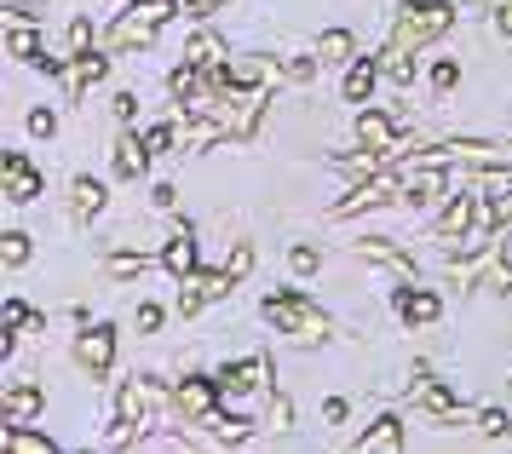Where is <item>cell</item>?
I'll return each instance as SVG.
<instances>
[{
    "mask_svg": "<svg viewBox=\"0 0 512 454\" xmlns=\"http://www.w3.org/2000/svg\"><path fill=\"white\" fill-rule=\"evenodd\" d=\"M449 29H455V6H443V0H403L397 23H392V46L415 52V46H432L438 35H449Z\"/></svg>",
    "mask_w": 512,
    "mask_h": 454,
    "instance_id": "1",
    "label": "cell"
},
{
    "mask_svg": "<svg viewBox=\"0 0 512 454\" xmlns=\"http://www.w3.org/2000/svg\"><path fill=\"white\" fill-rule=\"evenodd\" d=\"M265 317L277 322L282 334H294V340H323V334H328V317L300 294V288H288V294H271V299H265Z\"/></svg>",
    "mask_w": 512,
    "mask_h": 454,
    "instance_id": "2",
    "label": "cell"
},
{
    "mask_svg": "<svg viewBox=\"0 0 512 454\" xmlns=\"http://www.w3.org/2000/svg\"><path fill=\"white\" fill-rule=\"evenodd\" d=\"M0 196H6V202L12 207H29L35 202V196H41V173H35V161L29 156H18V150H6V156H0Z\"/></svg>",
    "mask_w": 512,
    "mask_h": 454,
    "instance_id": "3",
    "label": "cell"
},
{
    "mask_svg": "<svg viewBox=\"0 0 512 454\" xmlns=\"http://www.w3.org/2000/svg\"><path fill=\"white\" fill-rule=\"evenodd\" d=\"M392 196H403V179H397V173H369V179L357 184V190H351L346 202L334 207V213L346 219V213H363V207H380V202H392Z\"/></svg>",
    "mask_w": 512,
    "mask_h": 454,
    "instance_id": "4",
    "label": "cell"
},
{
    "mask_svg": "<svg viewBox=\"0 0 512 454\" xmlns=\"http://www.w3.org/2000/svg\"><path fill=\"white\" fill-rule=\"evenodd\" d=\"M472 225H478V207H472V196H455V202L443 207V219H438V242L449 253L466 248V236H472Z\"/></svg>",
    "mask_w": 512,
    "mask_h": 454,
    "instance_id": "5",
    "label": "cell"
},
{
    "mask_svg": "<svg viewBox=\"0 0 512 454\" xmlns=\"http://www.w3.org/2000/svg\"><path fill=\"white\" fill-rule=\"evenodd\" d=\"M271 374V357H248V363H225L213 380H219V397H248Z\"/></svg>",
    "mask_w": 512,
    "mask_h": 454,
    "instance_id": "6",
    "label": "cell"
},
{
    "mask_svg": "<svg viewBox=\"0 0 512 454\" xmlns=\"http://www.w3.org/2000/svg\"><path fill=\"white\" fill-rule=\"evenodd\" d=\"M75 357H81V368H87V374H110V363H116V334H110V328H87V334H81V340H75Z\"/></svg>",
    "mask_w": 512,
    "mask_h": 454,
    "instance_id": "7",
    "label": "cell"
},
{
    "mask_svg": "<svg viewBox=\"0 0 512 454\" xmlns=\"http://www.w3.org/2000/svg\"><path fill=\"white\" fill-rule=\"evenodd\" d=\"M213 397H219V380H185V386H173V414L179 420H208Z\"/></svg>",
    "mask_w": 512,
    "mask_h": 454,
    "instance_id": "8",
    "label": "cell"
},
{
    "mask_svg": "<svg viewBox=\"0 0 512 454\" xmlns=\"http://www.w3.org/2000/svg\"><path fill=\"white\" fill-rule=\"evenodd\" d=\"M443 190H449V179H443V167H426V161H415V167L403 173V202H409V207L438 202Z\"/></svg>",
    "mask_w": 512,
    "mask_h": 454,
    "instance_id": "9",
    "label": "cell"
},
{
    "mask_svg": "<svg viewBox=\"0 0 512 454\" xmlns=\"http://www.w3.org/2000/svg\"><path fill=\"white\" fill-rule=\"evenodd\" d=\"M41 409H47V391L41 386H12L0 397V420H6V426H29Z\"/></svg>",
    "mask_w": 512,
    "mask_h": 454,
    "instance_id": "10",
    "label": "cell"
},
{
    "mask_svg": "<svg viewBox=\"0 0 512 454\" xmlns=\"http://www.w3.org/2000/svg\"><path fill=\"white\" fill-rule=\"evenodd\" d=\"M156 29H162V23H150V18L139 12V6H133L127 18L110 23V46H116V52H133V46H139V52H144V46L156 41Z\"/></svg>",
    "mask_w": 512,
    "mask_h": 454,
    "instance_id": "11",
    "label": "cell"
},
{
    "mask_svg": "<svg viewBox=\"0 0 512 454\" xmlns=\"http://www.w3.org/2000/svg\"><path fill=\"white\" fill-rule=\"evenodd\" d=\"M357 138H363V150H380V156H397V127H392V115H380V110H363V115H357Z\"/></svg>",
    "mask_w": 512,
    "mask_h": 454,
    "instance_id": "12",
    "label": "cell"
},
{
    "mask_svg": "<svg viewBox=\"0 0 512 454\" xmlns=\"http://www.w3.org/2000/svg\"><path fill=\"white\" fill-rule=\"evenodd\" d=\"M357 259H369V265H392L397 276H415V259L397 248V242H386V236H369V242H357Z\"/></svg>",
    "mask_w": 512,
    "mask_h": 454,
    "instance_id": "13",
    "label": "cell"
},
{
    "mask_svg": "<svg viewBox=\"0 0 512 454\" xmlns=\"http://www.w3.org/2000/svg\"><path fill=\"white\" fill-rule=\"evenodd\" d=\"M357 449H363V454H369V449L397 454V449H403V420H397V414H380V420H374L369 432L357 437Z\"/></svg>",
    "mask_w": 512,
    "mask_h": 454,
    "instance_id": "14",
    "label": "cell"
},
{
    "mask_svg": "<svg viewBox=\"0 0 512 454\" xmlns=\"http://www.w3.org/2000/svg\"><path fill=\"white\" fill-rule=\"evenodd\" d=\"M397 311H403V322H409V328H432V322L443 317L438 294H426V288H420V294H397Z\"/></svg>",
    "mask_w": 512,
    "mask_h": 454,
    "instance_id": "15",
    "label": "cell"
},
{
    "mask_svg": "<svg viewBox=\"0 0 512 454\" xmlns=\"http://www.w3.org/2000/svg\"><path fill=\"white\" fill-rule=\"evenodd\" d=\"M162 265H167L173 276H179V282H185V276H196V236H190V225H179V236L167 242Z\"/></svg>",
    "mask_w": 512,
    "mask_h": 454,
    "instance_id": "16",
    "label": "cell"
},
{
    "mask_svg": "<svg viewBox=\"0 0 512 454\" xmlns=\"http://www.w3.org/2000/svg\"><path fill=\"white\" fill-rule=\"evenodd\" d=\"M190 64L202 69V75H208V69H225L231 64V46L219 41V35H208V29H202V35H196V41H190V52H185Z\"/></svg>",
    "mask_w": 512,
    "mask_h": 454,
    "instance_id": "17",
    "label": "cell"
},
{
    "mask_svg": "<svg viewBox=\"0 0 512 454\" xmlns=\"http://www.w3.org/2000/svg\"><path fill=\"white\" fill-rule=\"evenodd\" d=\"M380 75H386V69L374 64V58H357V64L346 69V104H363V98L374 92V81H380Z\"/></svg>",
    "mask_w": 512,
    "mask_h": 454,
    "instance_id": "18",
    "label": "cell"
},
{
    "mask_svg": "<svg viewBox=\"0 0 512 454\" xmlns=\"http://www.w3.org/2000/svg\"><path fill=\"white\" fill-rule=\"evenodd\" d=\"M150 409H156V391L150 386H121V420H133V426H150Z\"/></svg>",
    "mask_w": 512,
    "mask_h": 454,
    "instance_id": "19",
    "label": "cell"
},
{
    "mask_svg": "<svg viewBox=\"0 0 512 454\" xmlns=\"http://www.w3.org/2000/svg\"><path fill=\"white\" fill-rule=\"evenodd\" d=\"M265 75H271L265 58H231V64H225V81H231V87H248V92L265 87Z\"/></svg>",
    "mask_w": 512,
    "mask_h": 454,
    "instance_id": "20",
    "label": "cell"
},
{
    "mask_svg": "<svg viewBox=\"0 0 512 454\" xmlns=\"http://www.w3.org/2000/svg\"><path fill=\"white\" fill-rule=\"evenodd\" d=\"M70 207H75V219H93V213H104V184H98V179H75L70 184Z\"/></svg>",
    "mask_w": 512,
    "mask_h": 454,
    "instance_id": "21",
    "label": "cell"
},
{
    "mask_svg": "<svg viewBox=\"0 0 512 454\" xmlns=\"http://www.w3.org/2000/svg\"><path fill=\"white\" fill-rule=\"evenodd\" d=\"M144 161H150V144H139V138H121L116 144V173L121 179H139Z\"/></svg>",
    "mask_w": 512,
    "mask_h": 454,
    "instance_id": "22",
    "label": "cell"
},
{
    "mask_svg": "<svg viewBox=\"0 0 512 454\" xmlns=\"http://www.w3.org/2000/svg\"><path fill=\"white\" fill-rule=\"evenodd\" d=\"M104 75H110V58H87V52H81L70 64V92H87L93 81H104Z\"/></svg>",
    "mask_w": 512,
    "mask_h": 454,
    "instance_id": "23",
    "label": "cell"
},
{
    "mask_svg": "<svg viewBox=\"0 0 512 454\" xmlns=\"http://www.w3.org/2000/svg\"><path fill=\"white\" fill-rule=\"evenodd\" d=\"M6 449H12V454H52L58 443H52L47 432H24V426H6Z\"/></svg>",
    "mask_w": 512,
    "mask_h": 454,
    "instance_id": "24",
    "label": "cell"
},
{
    "mask_svg": "<svg viewBox=\"0 0 512 454\" xmlns=\"http://www.w3.org/2000/svg\"><path fill=\"white\" fill-rule=\"evenodd\" d=\"M420 409L438 414V420H449V414H455V391L438 386V380H420Z\"/></svg>",
    "mask_w": 512,
    "mask_h": 454,
    "instance_id": "25",
    "label": "cell"
},
{
    "mask_svg": "<svg viewBox=\"0 0 512 454\" xmlns=\"http://www.w3.org/2000/svg\"><path fill=\"white\" fill-rule=\"evenodd\" d=\"M317 58H323V64H346V58H351V35H346V29H323Z\"/></svg>",
    "mask_w": 512,
    "mask_h": 454,
    "instance_id": "26",
    "label": "cell"
},
{
    "mask_svg": "<svg viewBox=\"0 0 512 454\" xmlns=\"http://www.w3.org/2000/svg\"><path fill=\"white\" fill-rule=\"evenodd\" d=\"M29 23H35V18H24L12 35H6V52H12V58H41V41H35V29H29Z\"/></svg>",
    "mask_w": 512,
    "mask_h": 454,
    "instance_id": "27",
    "label": "cell"
},
{
    "mask_svg": "<svg viewBox=\"0 0 512 454\" xmlns=\"http://www.w3.org/2000/svg\"><path fill=\"white\" fill-rule=\"evenodd\" d=\"M35 311H29L24 299H6V311H0V328H6V334H18V328H35Z\"/></svg>",
    "mask_w": 512,
    "mask_h": 454,
    "instance_id": "28",
    "label": "cell"
},
{
    "mask_svg": "<svg viewBox=\"0 0 512 454\" xmlns=\"http://www.w3.org/2000/svg\"><path fill=\"white\" fill-rule=\"evenodd\" d=\"M0 259H6L12 271L29 259V236H24V230H6V236H0Z\"/></svg>",
    "mask_w": 512,
    "mask_h": 454,
    "instance_id": "29",
    "label": "cell"
},
{
    "mask_svg": "<svg viewBox=\"0 0 512 454\" xmlns=\"http://www.w3.org/2000/svg\"><path fill=\"white\" fill-rule=\"evenodd\" d=\"M386 81H397V87H409V75H415V69H409V52H403V46H386Z\"/></svg>",
    "mask_w": 512,
    "mask_h": 454,
    "instance_id": "30",
    "label": "cell"
},
{
    "mask_svg": "<svg viewBox=\"0 0 512 454\" xmlns=\"http://www.w3.org/2000/svg\"><path fill=\"white\" fill-rule=\"evenodd\" d=\"M144 265H150L144 253H110V276H121V282H127V276H139Z\"/></svg>",
    "mask_w": 512,
    "mask_h": 454,
    "instance_id": "31",
    "label": "cell"
},
{
    "mask_svg": "<svg viewBox=\"0 0 512 454\" xmlns=\"http://www.w3.org/2000/svg\"><path fill=\"white\" fill-rule=\"evenodd\" d=\"M196 81H202V69H196V64H179V69H173V92H179L185 104L196 98Z\"/></svg>",
    "mask_w": 512,
    "mask_h": 454,
    "instance_id": "32",
    "label": "cell"
},
{
    "mask_svg": "<svg viewBox=\"0 0 512 454\" xmlns=\"http://www.w3.org/2000/svg\"><path fill=\"white\" fill-rule=\"evenodd\" d=\"M225 271H231L236 282H242V276L254 271V248H248V242H236V248H231V259H225Z\"/></svg>",
    "mask_w": 512,
    "mask_h": 454,
    "instance_id": "33",
    "label": "cell"
},
{
    "mask_svg": "<svg viewBox=\"0 0 512 454\" xmlns=\"http://www.w3.org/2000/svg\"><path fill=\"white\" fill-rule=\"evenodd\" d=\"M478 432H484V437H512V414H501V409H489L484 420H478Z\"/></svg>",
    "mask_w": 512,
    "mask_h": 454,
    "instance_id": "34",
    "label": "cell"
},
{
    "mask_svg": "<svg viewBox=\"0 0 512 454\" xmlns=\"http://www.w3.org/2000/svg\"><path fill=\"white\" fill-rule=\"evenodd\" d=\"M87 46H93V23H87V18H75V23H70V58H81Z\"/></svg>",
    "mask_w": 512,
    "mask_h": 454,
    "instance_id": "35",
    "label": "cell"
},
{
    "mask_svg": "<svg viewBox=\"0 0 512 454\" xmlns=\"http://www.w3.org/2000/svg\"><path fill=\"white\" fill-rule=\"evenodd\" d=\"M139 12H144L150 23H167L173 12H179V0H139Z\"/></svg>",
    "mask_w": 512,
    "mask_h": 454,
    "instance_id": "36",
    "label": "cell"
},
{
    "mask_svg": "<svg viewBox=\"0 0 512 454\" xmlns=\"http://www.w3.org/2000/svg\"><path fill=\"white\" fill-rule=\"evenodd\" d=\"M248 420H219V443H225V449H231V443H248Z\"/></svg>",
    "mask_w": 512,
    "mask_h": 454,
    "instance_id": "37",
    "label": "cell"
},
{
    "mask_svg": "<svg viewBox=\"0 0 512 454\" xmlns=\"http://www.w3.org/2000/svg\"><path fill=\"white\" fill-rule=\"evenodd\" d=\"M29 133L52 138V133H58V115H52V110H29Z\"/></svg>",
    "mask_w": 512,
    "mask_h": 454,
    "instance_id": "38",
    "label": "cell"
},
{
    "mask_svg": "<svg viewBox=\"0 0 512 454\" xmlns=\"http://www.w3.org/2000/svg\"><path fill=\"white\" fill-rule=\"evenodd\" d=\"M484 219H489V225H512V190H507V196H495V202L484 207Z\"/></svg>",
    "mask_w": 512,
    "mask_h": 454,
    "instance_id": "39",
    "label": "cell"
},
{
    "mask_svg": "<svg viewBox=\"0 0 512 454\" xmlns=\"http://www.w3.org/2000/svg\"><path fill=\"white\" fill-rule=\"evenodd\" d=\"M271 426H277V432L294 426V403H288V397H271Z\"/></svg>",
    "mask_w": 512,
    "mask_h": 454,
    "instance_id": "40",
    "label": "cell"
},
{
    "mask_svg": "<svg viewBox=\"0 0 512 454\" xmlns=\"http://www.w3.org/2000/svg\"><path fill=\"white\" fill-rule=\"evenodd\" d=\"M484 288L489 294H512V265H495V271L484 276Z\"/></svg>",
    "mask_w": 512,
    "mask_h": 454,
    "instance_id": "41",
    "label": "cell"
},
{
    "mask_svg": "<svg viewBox=\"0 0 512 454\" xmlns=\"http://www.w3.org/2000/svg\"><path fill=\"white\" fill-rule=\"evenodd\" d=\"M288 265H294L300 276H311V271H317V248H305V242H300V248L288 253Z\"/></svg>",
    "mask_w": 512,
    "mask_h": 454,
    "instance_id": "42",
    "label": "cell"
},
{
    "mask_svg": "<svg viewBox=\"0 0 512 454\" xmlns=\"http://www.w3.org/2000/svg\"><path fill=\"white\" fill-rule=\"evenodd\" d=\"M282 75H288V81H311V75H317V64H311V58H288V64H282Z\"/></svg>",
    "mask_w": 512,
    "mask_h": 454,
    "instance_id": "43",
    "label": "cell"
},
{
    "mask_svg": "<svg viewBox=\"0 0 512 454\" xmlns=\"http://www.w3.org/2000/svg\"><path fill=\"white\" fill-rule=\"evenodd\" d=\"M489 12H495V29L512 41V0H489Z\"/></svg>",
    "mask_w": 512,
    "mask_h": 454,
    "instance_id": "44",
    "label": "cell"
},
{
    "mask_svg": "<svg viewBox=\"0 0 512 454\" xmlns=\"http://www.w3.org/2000/svg\"><path fill=\"white\" fill-rule=\"evenodd\" d=\"M162 328V305H139V334H156Z\"/></svg>",
    "mask_w": 512,
    "mask_h": 454,
    "instance_id": "45",
    "label": "cell"
},
{
    "mask_svg": "<svg viewBox=\"0 0 512 454\" xmlns=\"http://www.w3.org/2000/svg\"><path fill=\"white\" fill-rule=\"evenodd\" d=\"M455 81H461V69H455V64H438V69H432V87H438V92H449Z\"/></svg>",
    "mask_w": 512,
    "mask_h": 454,
    "instance_id": "46",
    "label": "cell"
},
{
    "mask_svg": "<svg viewBox=\"0 0 512 454\" xmlns=\"http://www.w3.org/2000/svg\"><path fill=\"white\" fill-rule=\"evenodd\" d=\"M144 144H150V156H156V150H167V144H173V133H167V127H150V133H144Z\"/></svg>",
    "mask_w": 512,
    "mask_h": 454,
    "instance_id": "47",
    "label": "cell"
},
{
    "mask_svg": "<svg viewBox=\"0 0 512 454\" xmlns=\"http://www.w3.org/2000/svg\"><path fill=\"white\" fill-rule=\"evenodd\" d=\"M6 6H12L18 18H41V6H47V0H6Z\"/></svg>",
    "mask_w": 512,
    "mask_h": 454,
    "instance_id": "48",
    "label": "cell"
},
{
    "mask_svg": "<svg viewBox=\"0 0 512 454\" xmlns=\"http://www.w3.org/2000/svg\"><path fill=\"white\" fill-rule=\"evenodd\" d=\"M133 110H139V98H133V92H116V115L121 121H133Z\"/></svg>",
    "mask_w": 512,
    "mask_h": 454,
    "instance_id": "49",
    "label": "cell"
},
{
    "mask_svg": "<svg viewBox=\"0 0 512 454\" xmlns=\"http://www.w3.org/2000/svg\"><path fill=\"white\" fill-rule=\"evenodd\" d=\"M213 6H225V0H190V12L202 18V12H213Z\"/></svg>",
    "mask_w": 512,
    "mask_h": 454,
    "instance_id": "50",
    "label": "cell"
},
{
    "mask_svg": "<svg viewBox=\"0 0 512 454\" xmlns=\"http://www.w3.org/2000/svg\"><path fill=\"white\" fill-rule=\"evenodd\" d=\"M461 6H489V0H461Z\"/></svg>",
    "mask_w": 512,
    "mask_h": 454,
    "instance_id": "51",
    "label": "cell"
},
{
    "mask_svg": "<svg viewBox=\"0 0 512 454\" xmlns=\"http://www.w3.org/2000/svg\"><path fill=\"white\" fill-rule=\"evenodd\" d=\"M507 179H512V167H507Z\"/></svg>",
    "mask_w": 512,
    "mask_h": 454,
    "instance_id": "52",
    "label": "cell"
}]
</instances>
